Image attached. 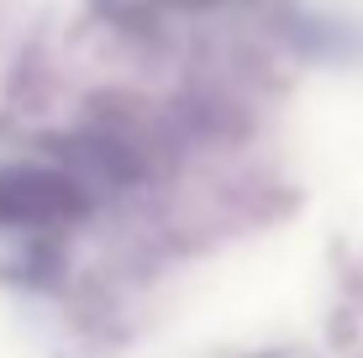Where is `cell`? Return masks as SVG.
Returning <instances> with one entry per match:
<instances>
[{
  "label": "cell",
  "instance_id": "cell-1",
  "mask_svg": "<svg viewBox=\"0 0 363 358\" xmlns=\"http://www.w3.org/2000/svg\"><path fill=\"white\" fill-rule=\"evenodd\" d=\"M127 158L74 132H0V274L48 285L127 190Z\"/></svg>",
  "mask_w": 363,
  "mask_h": 358
}]
</instances>
